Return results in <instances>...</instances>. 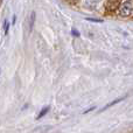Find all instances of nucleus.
<instances>
[{"mask_svg": "<svg viewBox=\"0 0 133 133\" xmlns=\"http://www.w3.org/2000/svg\"><path fill=\"white\" fill-rule=\"evenodd\" d=\"M118 14L123 18H127L133 14V1H123L118 8Z\"/></svg>", "mask_w": 133, "mask_h": 133, "instance_id": "obj_1", "label": "nucleus"}, {"mask_svg": "<svg viewBox=\"0 0 133 133\" xmlns=\"http://www.w3.org/2000/svg\"><path fill=\"white\" fill-rule=\"evenodd\" d=\"M125 99V97H120V98H117V99H115L113 102H111V103H109L108 105H105L103 109H102V111H105L106 109H109V108H111V106H113V105H116V104H118L119 102H122V101H124Z\"/></svg>", "mask_w": 133, "mask_h": 133, "instance_id": "obj_2", "label": "nucleus"}, {"mask_svg": "<svg viewBox=\"0 0 133 133\" xmlns=\"http://www.w3.org/2000/svg\"><path fill=\"white\" fill-rule=\"evenodd\" d=\"M49 109H50L49 106H46L44 109H42L41 112H40V113H39V116H37V119H41V118L43 117V116H46V115H47V112L49 111Z\"/></svg>", "mask_w": 133, "mask_h": 133, "instance_id": "obj_3", "label": "nucleus"}, {"mask_svg": "<svg viewBox=\"0 0 133 133\" xmlns=\"http://www.w3.org/2000/svg\"><path fill=\"white\" fill-rule=\"evenodd\" d=\"M34 21H35V13L32 12V14H30V21H29V30H32L33 25H34Z\"/></svg>", "mask_w": 133, "mask_h": 133, "instance_id": "obj_4", "label": "nucleus"}, {"mask_svg": "<svg viewBox=\"0 0 133 133\" xmlns=\"http://www.w3.org/2000/svg\"><path fill=\"white\" fill-rule=\"evenodd\" d=\"M9 26H11V23H9V21H5V23H4V33H5V35H7L8 34V30H9Z\"/></svg>", "mask_w": 133, "mask_h": 133, "instance_id": "obj_5", "label": "nucleus"}, {"mask_svg": "<svg viewBox=\"0 0 133 133\" xmlns=\"http://www.w3.org/2000/svg\"><path fill=\"white\" fill-rule=\"evenodd\" d=\"M72 34L75 35V36H79V34H78V32H77V30H75V29H72Z\"/></svg>", "mask_w": 133, "mask_h": 133, "instance_id": "obj_6", "label": "nucleus"}, {"mask_svg": "<svg viewBox=\"0 0 133 133\" xmlns=\"http://www.w3.org/2000/svg\"><path fill=\"white\" fill-rule=\"evenodd\" d=\"M95 109H96V108H95V106H92V108H91V109H89V110H87V111H84V115H85V113H88V112H90V111H92V110H95Z\"/></svg>", "mask_w": 133, "mask_h": 133, "instance_id": "obj_7", "label": "nucleus"}]
</instances>
